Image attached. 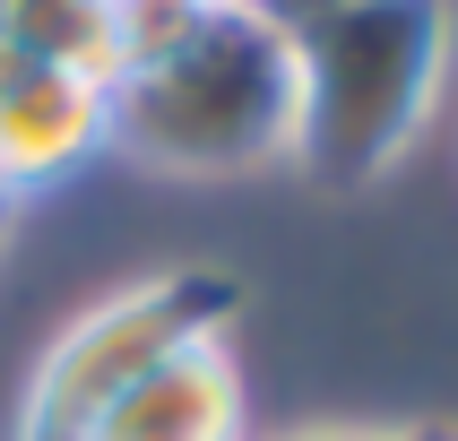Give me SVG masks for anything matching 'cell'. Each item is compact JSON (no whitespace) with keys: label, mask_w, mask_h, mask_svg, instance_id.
<instances>
[{"label":"cell","mask_w":458,"mask_h":441,"mask_svg":"<svg viewBox=\"0 0 458 441\" xmlns=\"http://www.w3.org/2000/svg\"><path fill=\"white\" fill-rule=\"evenodd\" d=\"M113 156L174 182L268 174L294 156V35L251 9H208L199 35L113 78Z\"/></svg>","instance_id":"cell-1"},{"label":"cell","mask_w":458,"mask_h":441,"mask_svg":"<svg viewBox=\"0 0 458 441\" xmlns=\"http://www.w3.org/2000/svg\"><path fill=\"white\" fill-rule=\"evenodd\" d=\"M0 61L78 70L113 87V0H0Z\"/></svg>","instance_id":"cell-6"},{"label":"cell","mask_w":458,"mask_h":441,"mask_svg":"<svg viewBox=\"0 0 458 441\" xmlns=\"http://www.w3.org/2000/svg\"><path fill=\"white\" fill-rule=\"evenodd\" d=\"M242 433H251L242 372H233L225 337H199L174 363H156L139 389H122L87 441H242Z\"/></svg>","instance_id":"cell-5"},{"label":"cell","mask_w":458,"mask_h":441,"mask_svg":"<svg viewBox=\"0 0 458 441\" xmlns=\"http://www.w3.org/2000/svg\"><path fill=\"white\" fill-rule=\"evenodd\" d=\"M372 441H458V424H398V433H372Z\"/></svg>","instance_id":"cell-9"},{"label":"cell","mask_w":458,"mask_h":441,"mask_svg":"<svg viewBox=\"0 0 458 441\" xmlns=\"http://www.w3.org/2000/svg\"><path fill=\"white\" fill-rule=\"evenodd\" d=\"M285 441H372L363 424H311V433H285Z\"/></svg>","instance_id":"cell-10"},{"label":"cell","mask_w":458,"mask_h":441,"mask_svg":"<svg viewBox=\"0 0 458 441\" xmlns=\"http://www.w3.org/2000/svg\"><path fill=\"white\" fill-rule=\"evenodd\" d=\"M233 303H242V277H225V268H165V277L104 294L44 346L35 381L18 389L9 441H87L96 415L122 389H139L156 363H174L199 337H225Z\"/></svg>","instance_id":"cell-3"},{"label":"cell","mask_w":458,"mask_h":441,"mask_svg":"<svg viewBox=\"0 0 458 441\" xmlns=\"http://www.w3.org/2000/svg\"><path fill=\"white\" fill-rule=\"evenodd\" d=\"M208 9H242V0H208Z\"/></svg>","instance_id":"cell-12"},{"label":"cell","mask_w":458,"mask_h":441,"mask_svg":"<svg viewBox=\"0 0 458 441\" xmlns=\"http://www.w3.org/2000/svg\"><path fill=\"white\" fill-rule=\"evenodd\" d=\"M251 18H268L277 35H303V26H320V18H337V9H355V0H242Z\"/></svg>","instance_id":"cell-8"},{"label":"cell","mask_w":458,"mask_h":441,"mask_svg":"<svg viewBox=\"0 0 458 441\" xmlns=\"http://www.w3.org/2000/svg\"><path fill=\"white\" fill-rule=\"evenodd\" d=\"M199 18H208V0H113V78L182 52L199 35Z\"/></svg>","instance_id":"cell-7"},{"label":"cell","mask_w":458,"mask_h":441,"mask_svg":"<svg viewBox=\"0 0 458 441\" xmlns=\"http://www.w3.org/2000/svg\"><path fill=\"white\" fill-rule=\"evenodd\" d=\"M9 216H18V208H9V199H0V233H9Z\"/></svg>","instance_id":"cell-11"},{"label":"cell","mask_w":458,"mask_h":441,"mask_svg":"<svg viewBox=\"0 0 458 441\" xmlns=\"http://www.w3.org/2000/svg\"><path fill=\"white\" fill-rule=\"evenodd\" d=\"M104 148H113V87L104 78L0 61V199L9 208L70 182Z\"/></svg>","instance_id":"cell-4"},{"label":"cell","mask_w":458,"mask_h":441,"mask_svg":"<svg viewBox=\"0 0 458 441\" xmlns=\"http://www.w3.org/2000/svg\"><path fill=\"white\" fill-rule=\"evenodd\" d=\"M450 70V0H355L294 35V174L355 191L424 139Z\"/></svg>","instance_id":"cell-2"}]
</instances>
